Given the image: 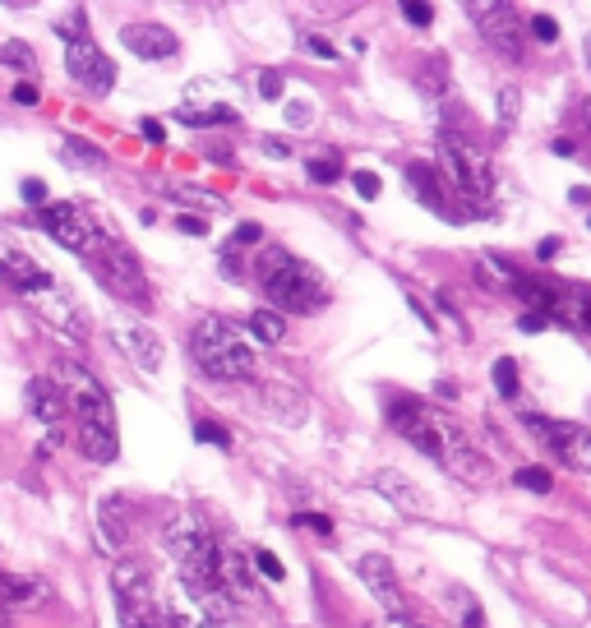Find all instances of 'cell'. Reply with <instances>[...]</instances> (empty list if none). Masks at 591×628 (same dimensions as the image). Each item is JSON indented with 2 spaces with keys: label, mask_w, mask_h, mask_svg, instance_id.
<instances>
[{
  "label": "cell",
  "mask_w": 591,
  "mask_h": 628,
  "mask_svg": "<svg viewBox=\"0 0 591 628\" xmlns=\"http://www.w3.org/2000/svg\"><path fill=\"white\" fill-rule=\"evenodd\" d=\"M370 628H425V624H411V619H374Z\"/></svg>",
  "instance_id": "f5cc1de1"
},
{
  "label": "cell",
  "mask_w": 591,
  "mask_h": 628,
  "mask_svg": "<svg viewBox=\"0 0 591 628\" xmlns=\"http://www.w3.org/2000/svg\"><path fill=\"white\" fill-rule=\"evenodd\" d=\"M351 185H356V194H361V199H379V190H384L374 171H351Z\"/></svg>",
  "instance_id": "74e56055"
},
{
  "label": "cell",
  "mask_w": 591,
  "mask_h": 628,
  "mask_svg": "<svg viewBox=\"0 0 591 628\" xmlns=\"http://www.w3.org/2000/svg\"><path fill=\"white\" fill-rule=\"evenodd\" d=\"M448 601L458 605V619H462V628H485L481 605H476V596H471L467 587H448Z\"/></svg>",
  "instance_id": "83f0119b"
},
{
  "label": "cell",
  "mask_w": 591,
  "mask_h": 628,
  "mask_svg": "<svg viewBox=\"0 0 591 628\" xmlns=\"http://www.w3.org/2000/svg\"><path fill=\"white\" fill-rule=\"evenodd\" d=\"M527 430L541 439L559 462L578 471H591V430L582 425H568V421H550V416H527Z\"/></svg>",
  "instance_id": "30bf717a"
},
{
  "label": "cell",
  "mask_w": 591,
  "mask_h": 628,
  "mask_svg": "<svg viewBox=\"0 0 591 628\" xmlns=\"http://www.w3.org/2000/svg\"><path fill=\"white\" fill-rule=\"evenodd\" d=\"M407 181L416 185V194H421L425 204L444 213V181H439L435 167H421V162H416V167H407Z\"/></svg>",
  "instance_id": "603a6c76"
},
{
  "label": "cell",
  "mask_w": 591,
  "mask_h": 628,
  "mask_svg": "<svg viewBox=\"0 0 591 628\" xmlns=\"http://www.w3.org/2000/svg\"><path fill=\"white\" fill-rule=\"evenodd\" d=\"M51 379L65 393L74 411V444L84 448V458L93 462H116L121 453V439H116V411H111V393L102 388V379L79 361H56L51 365Z\"/></svg>",
  "instance_id": "7a4b0ae2"
},
{
  "label": "cell",
  "mask_w": 591,
  "mask_h": 628,
  "mask_svg": "<svg viewBox=\"0 0 591 628\" xmlns=\"http://www.w3.org/2000/svg\"><path fill=\"white\" fill-rule=\"evenodd\" d=\"M0 61L5 65H14V70H33V47H28V42H5V47H0Z\"/></svg>",
  "instance_id": "836d02e7"
},
{
  "label": "cell",
  "mask_w": 591,
  "mask_h": 628,
  "mask_svg": "<svg viewBox=\"0 0 591 628\" xmlns=\"http://www.w3.org/2000/svg\"><path fill=\"white\" fill-rule=\"evenodd\" d=\"M176 227L190 231V236H204V231H208V218H199V213H190V218H185V213H181V218H176Z\"/></svg>",
  "instance_id": "bcb514c9"
},
{
  "label": "cell",
  "mask_w": 591,
  "mask_h": 628,
  "mask_svg": "<svg viewBox=\"0 0 591 628\" xmlns=\"http://www.w3.org/2000/svg\"><path fill=\"white\" fill-rule=\"evenodd\" d=\"M374 490H379L388 504H398L402 513H411V518H425V513H430V495H425L416 481H407L402 471H393V467L374 476Z\"/></svg>",
  "instance_id": "ac0fdd59"
},
{
  "label": "cell",
  "mask_w": 591,
  "mask_h": 628,
  "mask_svg": "<svg viewBox=\"0 0 591 628\" xmlns=\"http://www.w3.org/2000/svg\"><path fill=\"white\" fill-rule=\"evenodd\" d=\"M254 241H264V227H259V222H241V227H236V236H231V250L254 245Z\"/></svg>",
  "instance_id": "7bdbcfd3"
},
{
  "label": "cell",
  "mask_w": 591,
  "mask_h": 628,
  "mask_svg": "<svg viewBox=\"0 0 591 628\" xmlns=\"http://www.w3.org/2000/svg\"><path fill=\"white\" fill-rule=\"evenodd\" d=\"M555 153L559 157H573V153H578V144H573V139H555Z\"/></svg>",
  "instance_id": "11a10c76"
},
{
  "label": "cell",
  "mask_w": 591,
  "mask_h": 628,
  "mask_svg": "<svg viewBox=\"0 0 591 628\" xmlns=\"http://www.w3.org/2000/svg\"><path fill=\"white\" fill-rule=\"evenodd\" d=\"M254 278L264 287V296L273 301V310H287V314H310L328 301V282L324 273L305 259H296L291 250L282 245H264L259 259H254Z\"/></svg>",
  "instance_id": "277c9868"
},
{
  "label": "cell",
  "mask_w": 591,
  "mask_h": 628,
  "mask_svg": "<svg viewBox=\"0 0 591 628\" xmlns=\"http://www.w3.org/2000/svg\"><path fill=\"white\" fill-rule=\"evenodd\" d=\"M56 33L65 37V42H84L88 37V24H84V10L79 14H70V19H61V24H56Z\"/></svg>",
  "instance_id": "8d00e7d4"
},
{
  "label": "cell",
  "mask_w": 591,
  "mask_h": 628,
  "mask_svg": "<svg viewBox=\"0 0 591 628\" xmlns=\"http://www.w3.org/2000/svg\"><path fill=\"white\" fill-rule=\"evenodd\" d=\"M467 14L504 61H522V19L513 5H467Z\"/></svg>",
  "instance_id": "8fae6325"
},
{
  "label": "cell",
  "mask_w": 591,
  "mask_h": 628,
  "mask_svg": "<svg viewBox=\"0 0 591 628\" xmlns=\"http://www.w3.org/2000/svg\"><path fill=\"white\" fill-rule=\"evenodd\" d=\"M264 153H268V157H287V153H291V148H287V144H282V139H268V144H264Z\"/></svg>",
  "instance_id": "db71d44e"
},
{
  "label": "cell",
  "mask_w": 591,
  "mask_h": 628,
  "mask_svg": "<svg viewBox=\"0 0 591 628\" xmlns=\"http://www.w3.org/2000/svg\"><path fill=\"white\" fill-rule=\"evenodd\" d=\"M550 319L578 328V333H591V287L587 282H550Z\"/></svg>",
  "instance_id": "9a60e30c"
},
{
  "label": "cell",
  "mask_w": 591,
  "mask_h": 628,
  "mask_svg": "<svg viewBox=\"0 0 591 628\" xmlns=\"http://www.w3.org/2000/svg\"><path fill=\"white\" fill-rule=\"evenodd\" d=\"M162 190H167L171 199H181V204L199 208V213H218V208H227V199H218L213 190H199V185H176V181H167Z\"/></svg>",
  "instance_id": "cb8c5ba5"
},
{
  "label": "cell",
  "mask_w": 591,
  "mask_h": 628,
  "mask_svg": "<svg viewBox=\"0 0 591 628\" xmlns=\"http://www.w3.org/2000/svg\"><path fill=\"white\" fill-rule=\"evenodd\" d=\"M527 33H531V37H541V42H555V37H559V24L550 19V14H536V19L527 24Z\"/></svg>",
  "instance_id": "ab89813d"
},
{
  "label": "cell",
  "mask_w": 591,
  "mask_h": 628,
  "mask_svg": "<svg viewBox=\"0 0 591 628\" xmlns=\"http://www.w3.org/2000/svg\"><path fill=\"white\" fill-rule=\"evenodd\" d=\"M305 51H314L319 61H338V47H333L328 37H319V33H305Z\"/></svg>",
  "instance_id": "60d3db41"
},
{
  "label": "cell",
  "mask_w": 591,
  "mask_h": 628,
  "mask_svg": "<svg viewBox=\"0 0 591 628\" xmlns=\"http://www.w3.org/2000/svg\"><path fill=\"white\" fill-rule=\"evenodd\" d=\"M28 411H33L37 421H47L51 430H61V421L70 416V402H65V393L56 388V379H28Z\"/></svg>",
  "instance_id": "ffe728a7"
},
{
  "label": "cell",
  "mask_w": 591,
  "mask_h": 628,
  "mask_svg": "<svg viewBox=\"0 0 591 628\" xmlns=\"http://www.w3.org/2000/svg\"><path fill=\"white\" fill-rule=\"evenodd\" d=\"M97 527H102V545L107 550H121L125 541H130V527H125V499L107 495L102 504H97Z\"/></svg>",
  "instance_id": "7402d4cb"
},
{
  "label": "cell",
  "mask_w": 591,
  "mask_h": 628,
  "mask_svg": "<svg viewBox=\"0 0 591 628\" xmlns=\"http://www.w3.org/2000/svg\"><path fill=\"white\" fill-rule=\"evenodd\" d=\"M259 97H264V102H278V97H282V74L278 70L259 74Z\"/></svg>",
  "instance_id": "b9f144b4"
},
{
  "label": "cell",
  "mask_w": 591,
  "mask_h": 628,
  "mask_svg": "<svg viewBox=\"0 0 591 628\" xmlns=\"http://www.w3.org/2000/svg\"><path fill=\"white\" fill-rule=\"evenodd\" d=\"M14 102H19V107H37V84H14Z\"/></svg>",
  "instance_id": "7dc6e473"
},
{
  "label": "cell",
  "mask_w": 591,
  "mask_h": 628,
  "mask_svg": "<svg viewBox=\"0 0 591 628\" xmlns=\"http://www.w3.org/2000/svg\"><path fill=\"white\" fill-rule=\"evenodd\" d=\"M545 324H550V319H545V314H531V310L518 319V328H522V333H541Z\"/></svg>",
  "instance_id": "681fc988"
},
{
  "label": "cell",
  "mask_w": 591,
  "mask_h": 628,
  "mask_svg": "<svg viewBox=\"0 0 591 628\" xmlns=\"http://www.w3.org/2000/svg\"><path fill=\"white\" fill-rule=\"evenodd\" d=\"M296 527H310L314 536H333V522L324 513H296Z\"/></svg>",
  "instance_id": "ee69618b"
},
{
  "label": "cell",
  "mask_w": 591,
  "mask_h": 628,
  "mask_svg": "<svg viewBox=\"0 0 591 628\" xmlns=\"http://www.w3.org/2000/svg\"><path fill=\"white\" fill-rule=\"evenodd\" d=\"M139 134H144L148 144H162V139H167V130H162V121H148V116H144V121H139Z\"/></svg>",
  "instance_id": "c3c4849f"
},
{
  "label": "cell",
  "mask_w": 591,
  "mask_h": 628,
  "mask_svg": "<svg viewBox=\"0 0 591 628\" xmlns=\"http://www.w3.org/2000/svg\"><path fill=\"white\" fill-rule=\"evenodd\" d=\"M536 254H541V259H555V254H559V236H545V241L536 245Z\"/></svg>",
  "instance_id": "816d5d0a"
},
{
  "label": "cell",
  "mask_w": 591,
  "mask_h": 628,
  "mask_svg": "<svg viewBox=\"0 0 591 628\" xmlns=\"http://www.w3.org/2000/svg\"><path fill=\"white\" fill-rule=\"evenodd\" d=\"M28 301L37 305V319H47L61 338H74V342H84L88 338V319H84V310H79V301H74L70 291L61 287L56 278H47L42 287H33L28 291Z\"/></svg>",
  "instance_id": "9c48e42d"
},
{
  "label": "cell",
  "mask_w": 591,
  "mask_h": 628,
  "mask_svg": "<svg viewBox=\"0 0 591 628\" xmlns=\"http://www.w3.org/2000/svg\"><path fill=\"white\" fill-rule=\"evenodd\" d=\"M37 222L56 236V241L65 245L70 254H79V259H93L102 245L111 241V231L102 227V222L93 218V208L84 204H74V199H65V204H47V208H37Z\"/></svg>",
  "instance_id": "52a82bcc"
},
{
  "label": "cell",
  "mask_w": 591,
  "mask_h": 628,
  "mask_svg": "<svg viewBox=\"0 0 591 628\" xmlns=\"http://www.w3.org/2000/svg\"><path fill=\"white\" fill-rule=\"evenodd\" d=\"M250 333L259 342H282L287 338V319H282L278 310H254L250 314Z\"/></svg>",
  "instance_id": "d4e9b609"
},
{
  "label": "cell",
  "mask_w": 591,
  "mask_h": 628,
  "mask_svg": "<svg viewBox=\"0 0 591 628\" xmlns=\"http://www.w3.org/2000/svg\"><path fill=\"white\" fill-rule=\"evenodd\" d=\"M587 61H591V33H587Z\"/></svg>",
  "instance_id": "6f0895ef"
},
{
  "label": "cell",
  "mask_w": 591,
  "mask_h": 628,
  "mask_svg": "<svg viewBox=\"0 0 591 628\" xmlns=\"http://www.w3.org/2000/svg\"><path fill=\"white\" fill-rule=\"evenodd\" d=\"M310 121V107H305V102H291L287 107V125H305Z\"/></svg>",
  "instance_id": "f907efd6"
},
{
  "label": "cell",
  "mask_w": 591,
  "mask_h": 628,
  "mask_svg": "<svg viewBox=\"0 0 591 628\" xmlns=\"http://www.w3.org/2000/svg\"><path fill=\"white\" fill-rule=\"evenodd\" d=\"M305 171H310V181H314V185H333V181L342 176L338 157H310V162H305Z\"/></svg>",
  "instance_id": "1f68e13d"
},
{
  "label": "cell",
  "mask_w": 591,
  "mask_h": 628,
  "mask_svg": "<svg viewBox=\"0 0 591 628\" xmlns=\"http://www.w3.org/2000/svg\"><path fill=\"white\" fill-rule=\"evenodd\" d=\"M19 199H24V204H33V208H37V204H47V185L28 176V181L19 185Z\"/></svg>",
  "instance_id": "f6af8a7d"
},
{
  "label": "cell",
  "mask_w": 591,
  "mask_h": 628,
  "mask_svg": "<svg viewBox=\"0 0 591 628\" xmlns=\"http://www.w3.org/2000/svg\"><path fill=\"white\" fill-rule=\"evenodd\" d=\"M65 70H70L88 93H111V84H116V65L102 56V47H97L93 37L70 42V51H65Z\"/></svg>",
  "instance_id": "7c38bea8"
},
{
  "label": "cell",
  "mask_w": 591,
  "mask_h": 628,
  "mask_svg": "<svg viewBox=\"0 0 591 628\" xmlns=\"http://www.w3.org/2000/svg\"><path fill=\"white\" fill-rule=\"evenodd\" d=\"M51 273L42 264H37L33 254L24 250L19 241H10V236H0V282H10L14 291H33V287H42Z\"/></svg>",
  "instance_id": "5bb4252c"
},
{
  "label": "cell",
  "mask_w": 591,
  "mask_h": 628,
  "mask_svg": "<svg viewBox=\"0 0 591 628\" xmlns=\"http://www.w3.org/2000/svg\"><path fill=\"white\" fill-rule=\"evenodd\" d=\"M254 568H259L264 578H273V582L282 578V559L273 555V550H254Z\"/></svg>",
  "instance_id": "f35d334b"
},
{
  "label": "cell",
  "mask_w": 591,
  "mask_h": 628,
  "mask_svg": "<svg viewBox=\"0 0 591 628\" xmlns=\"http://www.w3.org/2000/svg\"><path fill=\"white\" fill-rule=\"evenodd\" d=\"M439 181L467 208H481L490 199V190H495V171H490V157L476 144H467L458 134H444L439 139Z\"/></svg>",
  "instance_id": "8992f818"
},
{
  "label": "cell",
  "mask_w": 591,
  "mask_h": 628,
  "mask_svg": "<svg viewBox=\"0 0 591 628\" xmlns=\"http://www.w3.org/2000/svg\"><path fill=\"white\" fill-rule=\"evenodd\" d=\"M176 121L194 125V130H208V125H231V121H236V111H231V107H208V111L176 107Z\"/></svg>",
  "instance_id": "484cf974"
},
{
  "label": "cell",
  "mask_w": 591,
  "mask_h": 628,
  "mask_svg": "<svg viewBox=\"0 0 591 628\" xmlns=\"http://www.w3.org/2000/svg\"><path fill=\"white\" fill-rule=\"evenodd\" d=\"M121 42L139 56V61H171L181 51V37L171 33L167 24H125Z\"/></svg>",
  "instance_id": "2e32d148"
},
{
  "label": "cell",
  "mask_w": 591,
  "mask_h": 628,
  "mask_svg": "<svg viewBox=\"0 0 591 628\" xmlns=\"http://www.w3.org/2000/svg\"><path fill=\"white\" fill-rule=\"evenodd\" d=\"M218 573H222V592L227 596H250L254 592L250 564H245V555L227 541H218Z\"/></svg>",
  "instance_id": "44dd1931"
},
{
  "label": "cell",
  "mask_w": 591,
  "mask_h": 628,
  "mask_svg": "<svg viewBox=\"0 0 591 628\" xmlns=\"http://www.w3.org/2000/svg\"><path fill=\"white\" fill-rule=\"evenodd\" d=\"M167 555L181 568V587L194 601L222 592V573H218V536L208 532V522L199 513H171L167 532H162Z\"/></svg>",
  "instance_id": "3957f363"
},
{
  "label": "cell",
  "mask_w": 591,
  "mask_h": 628,
  "mask_svg": "<svg viewBox=\"0 0 591 628\" xmlns=\"http://www.w3.org/2000/svg\"><path fill=\"white\" fill-rule=\"evenodd\" d=\"M61 157L70 162V167H84V171H102V167H107V153L88 148L84 139H70V144H61Z\"/></svg>",
  "instance_id": "4316f807"
},
{
  "label": "cell",
  "mask_w": 591,
  "mask_h": 628,
  "mask_svg": "<svg viewBox=\"0 0 591 628\" xmlns=\"http://www.w3.org/2000/svg\"><path fill=\"white\" fill-rule=\"evenodd\" d=\"M518 111H522V93L518 88H499V130H513L518 125Z\"/></svg>",
  "instance_id": "f546056e"
},
{
  "label": "cell",
  "mask_w": 591,
  "mask_h": 628,
  "mask_svg": "<svg viewBox=\"0 0 591 628\" xmlns=\"http://www.w3.org/2000/svg\"><path fill=\"white\" fill-rule=\"evenodd\" d=\"M495 388H499V398H518V365L508 361V356L495 361Z\"/></svg>",
  "instance_id": "4dcf8cb0"
},
{
  "label": "cell",
  "mask_w": 591,
  "mask_h": 628,
  "mask_svg": "<svg viewBox=\"0 0 591 628\" xmlns=\"http://www.w3.org/2000/svg\"><path fill=\"white\" fill-rule=\"evenodd\" d=\"M402 19H407L411 28H430V24H435V10L421 5V0H407V5H402Z\"/></svg>",
  "instance_id": "d590c367"
},
{
  "label": "cell",
  "mask_w": 591,
  "mask_h": 628,
  "mask_svg": "<svg viewBox=\"0 0 591 628\" xmlns=\"http://www.w3.org/2000/svg\"><path fill=\"white\" fill-rule=\"evenodd\" d=\"M388 421L407 444H416L425 458H435L448 476H458L467 485H485L495 471H490V458L481 448L471 444V435L458 421H448L444 411L425 407V402H393L388 407Z\"/></svg>",
  "instance_id": "6da1fadb"
},
{
  "label": "cell",
  "mask_w": 591,
  "mask_h": 628,
  "mask_svg": "<svg viewBox=\"0 0 591 628\" xmlns=\"http://www.w3.org/2000/svg\"><path fill=\"white\" fill-rule=\"evenodd\" d=\"M194 439H199V444H213V448H231V435L218 421H199L194 425Z\"/></svg>",
  "instance_id": "e575fe53"
},
{
  "label": "cell",
  "mask_w": 591,
  "mask_h": 628,
  "mask_svg": "<svg viewBox=\"0 0 591 628\" xmlns=\"http://www.w3.org/2000/svg\"><path fill=\"white\" fill-rule=\"evenodd\" d=\"M111 592H116V605H148L153 601V573L139 559H125V564L111 568Z\"/></svg>",
  "instance_id": "d6986e66"
},
{
  "label": "cell",
  "mask_w": 591,
  "mask_h": 628,
  "mask_svg": "<svg viewBox=\"0 0 591 628\" xmlns=\"http://www.w3.org/2000/svg\"><path fill=\"white\" fill-rule=\"evenodd\" d=\"M116 615H121V628H157V605H116Z\"/></svg>",
  "instance_id": "f1b7e54d"
},
{
  "label": "cell",
  "mask_w": 591,
  "mask_h": 628,
  "mask_svg": "<svg viewBox=\"0 0 591 628\" xmlns=\"http://www.w3.org/2000/svg\"><path fill=\"white\" fill-rule=\"evenodd\" d=\"M194 365L204 370L208 379H222V384H241V379H254L259 375V356L245 347V338L227 319H204V324L194 328Z\"/></svg>",
  "instance_id": "5b68a950"
},
{
  "label": "cell",
  "mask_w": 591,
  "mask_h": 628,
  "mask_svg": "<svg viewBox=\"0 0 591 628\" xmlns=\"http://www.w3.org/2000/svg\"><path fill=\"white\" fill-rule=\"evenodd\" d=\"M208 157H213V162H231V148H218V144H213V148H208Z\"/></svg>",
  "instance_id": "9f6ffc18"
},
{
  "label": "cell",
  "mask_w": 591,
  "mask_h": 628,
  "mask_svg": "<svg viewBox=\"0 0 591 628\" xmlns=\"http://www.w3.org/2000/svg\"><path fill=\"white\" fill-rule=\"evenodd\" d=\"M356 573H361L365 587L379 596L388 619H407V601H402V592H398V573H393V564H388L384 555H361L356 559Z\"/></svg>",
  "instance_id": "4fadbf2b"
},
{
  "label": "cell",
  "mask_w": 591,
  "mask_h": 628,
  "mask_svg": "<svg viewBox=\"0 0 591 628\" xmlns=\"http://www.w3.org/2000/svg\"><path fill=\"white\" fill-rule=\"evenodd\" d=\"M513 481H518L522 490H536V495H545V490L555 485V476H550L545 467H518V476H513Z\"/></svg>",
  "instance_id": "d6a6232c"
},
{
  "label": "cell",
  "mask_w": 591,
  "mask_h": 628,
  "mask_svg": "<svg viewBox=\"0 0 591 628\" xmlns=\"http://www.w3.org/2000/svg\"><path fill=\"white\" fill-rule=\"evenodd\" d=\"M88 268L97 273V282L107 291H116V296H125V301H148V282H144V268H139V259L130 254V245L121 241V236H111L102 250L88 259Z\"/></svg>",
  "instance_id": "ba28073f"
},
{
  "label": "cell",
  "mask_w": 591,
  "mask_h": 628,
  "mask_svg": "<svg viewBox=\"0 0 591 628\" xmlns=\"http://www.w3.org/2000/svg\"><path fill=\"white\" fill-rule=\"evenodd\" d=\"M116 342H121V351L139 370H148V375L162 370V338H157L148 324H121L116 328Z\"/></svg>",
  "instance_id": "e0dca14e"
}]
</instances>
